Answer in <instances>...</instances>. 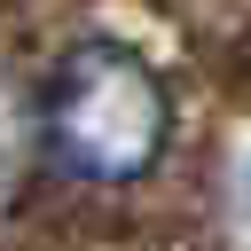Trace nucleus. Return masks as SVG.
<instances>
[{"label":"nucleus","mask_w":251,"mask_h":251,"mask_svg":"<svg viewBox=\"0 0 251 251\" xmlns=\"http://www.w3.org/2000/svg\"><path fill=\"white\" fill-rule=\"evenodd\" d=\"M173 141V94L126 39H71L31 86V149L71 188H126L157 173Z\"/></svg>","instance_id":"nucleus-1"},{"label":"nucleus","mask_w":251,"mask_h":251,"mask_svg":"<svg viewBox=\"0 0 251 251\" xmlns=\"http://www.w3.org/2000/svg\"><path fill=\"white\" fill-rule=\"evenodd\" d=\"M243 204H251V149H243Z\"/></svg>","instance_id":"nucleus-2"}]
</instances>
